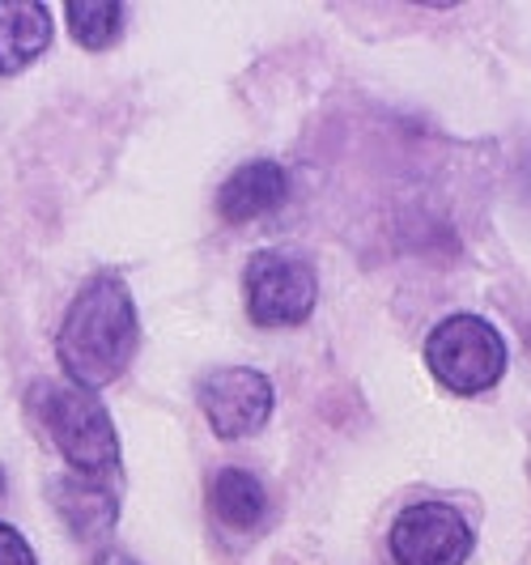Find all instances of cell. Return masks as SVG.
I'll use <instances>...</instances> for the list:
<instances>
[{
	"mask_svg": "<svg viewBox=\"0 0 531 565\" xmlns=\"http://www.w3.org/2000/svg\"><path fill=\"white\" fill-rule=\"evenodd\" d=\"M140 340L137 302L128 294V285L115 273H98L73 298V307L60 323L56 358L64 374L73 379V387H107L115 383L124 366L132 362Z\"/></svg>",
	"mask_w": 531,
	"mask_h": 565,
	"instance_id": "cell-1",
	"label": "cell"
},
{
	"mask_svg": "<svg viewBox=\"0 0 531 565\" xmlns=\"http://www.w3.org/2000/svg\"><path fill=\"white\" fill-rule=\"evenodd\" d=\"M39 413L77 477H107L119 463V438L107 404L73 383H39Z\"/></svg>",
	"mask_w": 531,
	"mask_h": 565,
	"instance_id": "cell-2",
	"label": "cell"
},
{
	"mask_svg": "<svg viewBox=\"0 0 531 565\" xmlns=\"http://www.w3.org/2000/svg\"><path fill=\"white\" fill-rule=\"evenodd\" d=\"M425 366L455 396H480L502 379L506 340L480 315H450L425 340Z\"/></svg>",
	"mask_w": 531,
	"mask_h": 565,
	"instance_id": "cell-3",
	"label": "cell"
},
{
	"mask_svg": "<svg viewBox=\"0 0 531 565\" xmlns=\"http://www.w3.org/2000/svg\"><path fill=\"white\" fill-rule=\"evenodd\" d=\"M247 315L259 328H294L307 323L319 302V277L310 259L294 252H259L243 273Z\"/></svg>",
	"mask_w": 531,
	"mask_h": 565,
	"instance_id": "cell-4",
	"label": "cell"
},
{
	"mask_svg": "<svg viewBox=\"0 0 531 565\" xmlns=\"http://www.w3.org/2000/svg\"><path fill=\"white\" fill-rule=\"evenodd\" d=\"M472 553L468 519L447 502H417L392 523L395 565H464Z\"/></svg>",
	"mask_w": 531,
	"mask_h": 565,
	"instance_id": "cell-5",
	"label": "cell"
},
{
	"mask_svg": "<svg viewBox=\"0 0 531 565\" xmlns=\"http://www.w3.org/2000/svg\"><path fill=\"white\" fill-rule=\"evenodd\" d=\"M197 399L217 438H243L273 417V383L252 366H222L200 379Z\"/></svg>",
	"mask_w": 531,
	"mask_h": 565,
	"instance_id": "cell-6",
	"label": "cell"
},
{
	"mask_svg": "<svg viewBox=\"0 0 531 565\" xmlns=\"http://www.w3.org/2000/svg\"><path fill=\"white\" fill-rule=\"evenodd\" d=\"M47 493H52L56 514L68 523V532L82 540L107 536L115 527V519H119V498L98 477L64 472V477H52Z\"/></svg>",
	"mask_w": 531,
	"mask_h": 565,
	"instance_id": "cell-7",
	"label": "cell"
},
{
	"mask_svg": "<svg viewBox=\"0 0 531 565\" xmlns=\"http://www.w3.org/2000/svg\"><path fill=\"white\" fill-rule=\"evenodd\" d=\"M289 196V174L280 162H247L238 167L217 192V213H222L230 226H243V222H255L264 213H273L277 204H285Z\"/></svg>",
	"mask_w": 531,
	"mask_h": 565,
	"instance_id": "cell-8",
	"label": "cell"
},
{
	"mask_svg": "<svg viewBox=\"0 0 531 565\" xmlns=\"http://www.w3.org/2000/svg\"><path fill=\"white\" fill-rule=\"evenodd\" d=\"M52 43V13L39 0H0V77L30 68Z\"/></svg>",
	"mask_w": 531,
	"mask_h": 565,
	"instance_id": "cell-9",
	"label": "cell"
},
{
	"mask_svg": "<svg viewBox=\"0 0 531 565\" xmlns=\"http://www.w3.org/2000/svg\"><path fill=\"white\" fill-rule=\"evenodd\" d=\"M209 507L230 532H252V527H259V519L268 510V498H264V484L255 481L252 472L222 468L209 484Z\"/></svg>",
	"mask_w": 531,
	"mask_h": 565,
	"instance_id": "cell-10",
	"label": "cell"
},
{
	"mask_svg": "<svg viewBox=\"0 0 531 565\" xmlns=\"http://www.w3.org/2000/svg\"><path fill=\"white\" fill-rule=\"evenodd\" d=\"M64 13H68L73 39L89 52L111 47L124 30V4H115V0H73Z\"/></svg>",
	"mask_w": 531,
	"mask_h": 565,
	"instance_id": "cell-11",
	"label": "cell"
},
{
	"mask_svg": "<svg viewBox=\"0 0 531 565\" xmlns=\"http://www.w3.org/2000/svg\"><path fill=\"white\" fill-rule=\"evenodd\" d=\"M0 565H39L26 536L18 527H9V523H0Z\"/></svg>",
	"mask_w": 531,
	"mask_h": 565,
	"instance_id": "cell-12",
	"label": "cell"
},
{
	"mask_svg": "<svg viewBox=\"0 0 531 565\" xmlns=\"http://www.w3.org/2000/svg\"><path fill=\"white\" fill-rule=\"evenodd\" d=\"M98 565H140V562H132L128 553H103V557H98Z\"/></svg>",
	"mask_w": 531,
	"mask_h": 565,
	"instance_id": "cell-13",
	"label": "cell"
},
{
	"mask_svg": "<svg viewBox=\"0 0 531 565\" xmlns=\"http://www.w3.org/2000/svg\"><path fill=\"white\" fill-rule=\"evenodd\" d=\"M0 493H4V472H0Z\"/></svg>",
	"mask_w": 531,
	"mask_h": 565,
	"instance_id": "cell-14",
	"label": "cell"
}]
</instances>
